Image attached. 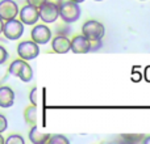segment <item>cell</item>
I'll use <instances>...</instances> for the list:
<instances>
[{"label": "cell", "instance_id": "obj_1", "mask_svg": "<svg viewBox=\"0 0 150 144\" xmlns=\"http://www.w3.org/2000/svg\"><path fill=\"white\" fill-rule=\"evenodd\" d=\"M8 72L12 76H16L24 82H29L32 79H33V70L32 67L26 63V60L24 59H16L11 63L9 68H8Z\"/></svg>", "mask_w": 150, "mask_h": 144}, {"label": "cell", "instance_id": "obj_2", "mask_svg": "<svg viewBox=\"0 0 150 144\" xmlns=\"http://www.w3.org/2000/svg\"><path fill=\"white\" fill-rule=\"evenodd\" d=\"M82 33L86 38H88L91 42L101 41L105 34V29L101 22L96 20H88L83 24L82 26Z\"/></svg>", "mask_w": 150, "mask_h": 144}, {"label": "cell", "instance_id": "obj_3", "mask_svg": "<svg viewBox=\"0 0 150 144\" xmlns=\"http://www.w3.org/2000/svg\"><path fill=\"white\" fill-rule=\"evenodd\" d=\"M80 8L78 3H74L71 0L69 1H63L59 5V17L63 20V22L71 24L75 22L78 18L80 17Z\"/></svg>", "mask_w": 150, "mask_h": 144}, {"label": "cell", "instance_id": "obj_4", "mask_svg": "<svg viewBox=\"0 0 150 144\" xmlns=\"http://www.w3.org/2000/svg\"><path fill=\"white\" fill-rule=\"evenodd\" d=\"M3 34L7 39L16 41L20 39L21 36L24 34V24L17 18H11V20L4 21L3 24Z\"/></svg>", "mask_w": 150, "mask_h": 144}, {"label": "cell", "instance_id": "obj_5", "mask_svg": "<svg viewBox=\"0 0 150 144\" xmlns=\"http://www.w3.org/2000/svg\"><path fill=\"white\" fill-rule=\"evenodd\" d=\"M17 54L24 60L36 59L40 55V45L33 41H23L17 45Z\"/></svg>", "mask_w": 150, "mask_h": 144}, {"label": "cell", "instance_id": "obj_6", "mask_svg": "<svg viewBox=\"0 0 150 144\" xmlns=\"http://www.w3.org/2000/svg\"><path fill=\"white\" fill-rule=\"evenodd\" d=\"M40 20H42L45 24H52L59 17V8L52 3L45 1L41 7H38Z\"/></svg>", "mask_w": 150, "mask_h": 144}, {"label": "cell", "instance_id": "obj_7", "mask_svg": "<svg viewBox=\"0 0 150 144\" xmlns=\"http://www.w3.org/2000/svg\"><path fill=\"white\" fill-rule=\"evenodd\" d=\"M32 41L37 45H45L52 39V30L44 24H34V28L30 31Z\"/></svg>", "mask_w": 150, "mask_h": 144}, {"label": "cell", "instance_id": "obj_8", "mask_svg": "<svg viewBox=\"0 0 150 144\" xmlns=\"http://www.w3.org/2000/svg\"><path fill=\"white\" fill-rule=\"evenodd\" d=\"M18 16H20V21L24 25H34L40 20L38 8L29 4H25L18 10Z\"/></svg>", "mask_w": 150, "mask_h": 144}, {"label": "cell", "instance_id": "obj_9", "mask_svg": "<svg viewBox=\"0 0 150 144\" xmlns=\"http://www.w3.org/2000/svg\"><path fill=\"white\" fill-rule=\"evenodd\" d=\"M18 5L15 0H1L0 1V18L3 21L16 18L18 15Z\"/></svg>", "mask_w": 150, "mask_h": 144}, {"label": "cell", "instance_id": "obj_10", "mask_svg": "<svg viewBox=\"0 0 150 144\" xmlns=\"http://www.w3.org/2000/svg\"><path fill=\"white\" fill-rule=\"evenodd\" d=\"M70 51L75 54H87L91 51V41L84 36H76L70 41Z\"/></svg>", "mask_w": 150, "mask_h": 144}, {"label": "cell", "instance_id": "obj_11", "mask_svg": "<svg viewBox=\"0 0 150 144\" xmlns=\"http://www.w3.org/2000/svg\"><path fill=\"white\" fill-rule=\"evenodd\" d=\"M70 41L67 36L65 34H57L52 39V49L57 54H66L70 51Z\"/></svg>", "mask_w": 150, "mask_h": 144}, {"label": "cell", "instance_id": "obj_12", "mask_svg": "<svg viewBox=\"0 0 150 144\" xmlns=\"http://www.w3.org/2000/svg\"><path fill=\"white\" fill-rule=\"evenodd\" d=\"M15 103V92L9 87H0V108L8 109Z\"/></svg>", "mask_w": 150, "mask_h": 144}, {"label": "cell", "instance_id": "obj_13", "mask_svg": "<svg viewBox=\"0 0 150 144\" xmlns=\"http://www.w3.org/2000/svg\"><path fill=\"white\" fill-rule=\"evenodd\" d=\"M49 138H50V134L41 132L36 124H33V127L29 131V140L33 144H45V143H47Z\"/></svg>", "mask_w": 150, "mask_h": 144}, {"label": "cell", "instance_id": "obj_14", "mask_svg": "<svg viewBox=\"0 0 150 144\" xmlns=\"http://www.w3.org/2000/svg\"><path fill=\"white\" fill-rule=\"evenodd\" d=\"M37 117H38V110H37L36 105H30L25 109L24 111V118L25 122L29 124H36L37 123Z\"/></svg>", "mask_w": 150, "mask_h": 144}, {"label": "cell", "instance_id": "obj_15", "mask_svg": "<svg viewBox=\"0 0 150 144\" xmlns=\"http://www.w3.org/2000/svg\"><path fill=\"white\" fill-rule=\"evenodd\" d=\"M69 142L70 140L66 136H63V135H53L47 140V143H50V144H67Z\"/></svg>", "mask_w": 150, "mask_h": 144}, {"label": "cell", "instance_id": "obj_16", "mask_svg": "<svg viewBox=\"0 0 150 144\" xmlns=\"http://www.w3.org/2000/svg\"><path fill=\"white\" fill-rule=\"evenodd\" d=\"M4 143H7V144H24V139H23V136H20V135L13 134V135H11V136H8L7 139H4Z\"/></svg>", "mask_w": 150, "mask_h": 144}, {"label": "cell", "instance_id": "obj_17", "mask_svg": "<svg viewBox=\"0 0 150 144\" xmlns=\"http://www.w3.org/2000/svg\"><path fill=\"white\" fill-rule=\"evenodd\" d=\"M29 100H30L32 105H38L40 102V90L37 89V88H33V89L30 90V94H29Z\"/></svg>", "mask_w": 150, "mask_h": 144}, {"label": "cell", "instance_id": "obj_18", "mask_svg": "<svg viewBox=\"0 0 150 144\" xmlns=\"http://www.w3.org/2000/svg\"><path fill=\"white\" fill-rule=\"evenodd\" d=\"M8 59V51L5 50L4 46L0 45V64H4Z\"/></svg>", "mask_w": 150, "mask_h": 144}, {"label": "cell", "instance_id": "obj_19", "mask_svg": "<svg viewBox=\"0 0 150 144\" xmlns=\"http://www.w3.org/2000/svg\"><path fill=\"white\" fill-rule=\"evenodd\" d=\"M7 127H8V119L5 118V115L0 114V134L4 132L7 130Z\"/></svg>", "mask_w": 150, "mask_h": 144}, {"label": "cell", "instance_id": "obj_20", "mask_svg": "<svg viewBox=\"0 0 150 144\" xmlns=\"http://www.w3.org/2000/svg\"><path fill=\"white\" fill-rule=\"evenodd\" d=\"M46 1V0H26V4H29V5H33V7H41L44 3Z\"/></svg>", "mask_w": 150, "mask_h": 144}, {"label": "cell", "instance_id": "obj_21", "mask_svg": "<svg viewBox=\"0 0 150 144\" xmlns=\"http://www.w3.org/2000/svg\"><path fill=\"white\" fill-rule=\"evenodd\" d=\"M141 79H142V75H141L140 72H134V73H132V80L134 82L141 81Z\"/></svg>", "mask_w": 150, "mask_h": 144}, {"label": "cell", "instance_id": "obj_22", "mask_svg": "<svg viewBox=\"0 0 150 144\" xmlns=\"http://www.w3.org/2000/svg\"><path fill=\"white\" fill-rule=\"evenodd\" d=\"M144 76H145V80L148 82H150V66L145 68V72H144Z\"/></svg>", "mask_w": 150, "mask_h": 144}, {"label": "cell", "instance_id": "obj_23", "mask_svg": "<svg viewBox=\"0 0 150 144\" xmlns=\"http://www.w3.org/2000/svg\"><path fill=\"white\" fill-rule=\"evenodd\" d=\"M47 3H52V4H54V5H57L58 8H59V5L63 3V0H46Z\"/></svg>", "mask_w": 150, "mask_h": 144}, {"label": "cell", "instance_id": "obj_24", "mask_svg": "<svg viewBox=\"0 0 150 144\" xmlns=\"http://www.w3.org/2000/svg\"><path fill=\"white\" fill-rule=\"evenodd\" d=\"M142 143H145V144H150V136H146L145 139H142Z\"/></svg>", "mask_w": 150, "mask_h": 144}, {"label": "cell", "instance_id": "obj_25", "mask_svg": "<svg viewBox=\"0 0 150 144\" xmlns=\"http://www.w3.org/2000/svg\"><path fill=\"white\" fill-rule=\"evenodd\" d=\"M3 24H4V21L0 18V34H1V31H3Z\"/></svg>", "mask_w": 150, "mask_h": 144}, {"label": "cell", "instance_id": "obj_26", "mask_svg": "<svg viewBox=\"0 0 150 144\" xmlns=\"http://www.w3.org/2000/svg\"><path fill=\"white\" fill-rule=\"evenodd\" d=\"M71 1H74V3H78V4H80V3H83L84 0H71Z\"/></svg>", "mask_w": 150, "mask_h": 144}, {"label": "cell", "instance_id": "obj_27", "mask_svg": "<svg viewBox=\"0 0 150 144\" xmlns=\"http://www.w3.org/2000/svg\"><path fill=\"white\" fill-rule=\"evenodd\" d=\"M0 144H4V138L1 136V134H0Z\"/></svg>", "mask_w": 150, "mask_h": 144}, {"label": "cell", "instance_id": "obj_28", "mask_svg": "<svg viewBox=\"0 0 150 144\" xmlns=\"http://www.w3.org/2000/svg\"><path fill=\"white\" fill-rule=\"evenodd\" d=\"M96 1H101V0H96Z\"/></svg>", "mask_w": 150, "mask_h": 144}]
</instances>
